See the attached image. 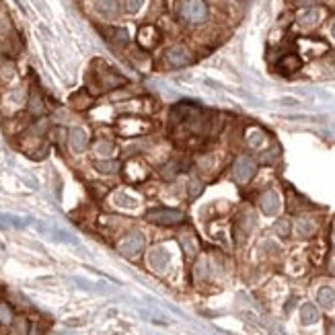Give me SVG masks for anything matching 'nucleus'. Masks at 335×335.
I'll list each match as a JSON object with an SVG mask.
<instances>
[{
	"label": "nucleus",
	"instance_id": "25",
	"mask_svg": "<svg viewBox=\"0 0 335 335\" xmlns=\"http://www.w3.org/2000/svg\"><path fill=\"white\" fill-rule=\"evenodd\" d=\"M276 233H278L280 237H288V235H290V222H288L286 218H282V220L276 222Z\"/></svg>",
	"mask_w": 335,
	"mask_h": 335
},
{
	"label": "nucleus",
	"instance_id": "34",
	"mask_svg": "<svg viewBox=\"0 0 335 335\" xmlns=\"http://www.w3.org/2000/svg\"><path fill=\"white\" fill-rule=\"evenodd\" d=\"M29 335H37V327H31V333Z\"/></svg>",
	"mask_w": 335,
	"mask_h": 335
},
{
	"label": "nucleus",
	"instance_id": "29",
	"mask_svg": "<svg viewBox=\"0 0 335 335\" xmlns=\"http://www.w3.org/2000/svg\"><path fill=\"white\" fill-rule=\"evenodd\" d=\"M54 237H56V239H60V241H64V243H72V245L76 243V239H74V237H70L68 233H64V231H54Z\"/></svg>",
	"mask_w": 335,
	"mask_h": 335
},
{
	"label": "nucleus",
	"instance_id": "14",
	"mask_svg": "<svg viewBox=\"0 0 335 335\" xmlns=\"http://www.w3.org/2000/svg\"><path fill=\"white\" fill-rule=\"evenodd\" d=\"M253 227H255V214L253 212H243L241 216H239V231H243V237H247L251 231H253Z\"/></svg>",
	"mask_w": 335,
	"mask_h": 335
},
{
	"label": "nucleus",
	"instance_id": "37",
	"mask_svg": "<svg viewBox=\"0 0 335 335\" xmlns=\"http://www.w3.org/2000/svg\"><path fill=\"white\" fill-rule=\"evenodd\" d=\"M333 272H335V265H333Z\"/></svg>",
	"mask_w": 335,
	"mask_h": 335
},
{
	"label": "nucleus",
	"instance_id": "26",
	"mask_svg": "<svg viewBox=\"0 0 335 335\" xmlns=\"http://www.w3.org/2000/svg\"><path fill=\"white\" fill-rule=\"evenodd\" d=\"M0 220L11 222V225L17 227V229H23V227H25V222H27V220H21V218H17V216H9V214H3V216H0Z\"/></svg>",
	"mask_w": 335,
	"mask_h": 335
},
{
	"label": "nucleus",
	"instance_id": "20",
	"mask_svg": "<svg viewBox=\"0 0 335 335\" xmlns=\"http://www.w3.org/2000/svg\"><path fill=\"white\" fill-rule=\"evenodd\" d=\"M15 321V315H13V308L9 304H0V325H11Z\"/></svg>",
	"mask_w": 335,
	"mask_h": 335
},
{
	"label": "nucleus",
	"instance_id": "22",
	"mask_svg": "<svg viewBox=\"0 0 335 335\" xmlns=\"http://www.w3.org/2000/svg\"><path fill=\"white\" fill-rule=\"evenodd\" d=\"M181 247H183L185 255H193V253H195V243H193V237L183 235V237H181Z\"/></svg>",
	"mask_w": 335,
	"mask_h": 335
},
{
	"label": "nucleus",
	"instance_id": "3",
	"mask_svg": "<svg viewBox=\"0 0 335 335\" xmlns=\"http://www.w3.org/2000/svg\"><path fill=\"white\" fill-rule=\"evenodd\" d=\"M179 13L187 21H204L208 11H206L204 0H181V3H179Z\"/></svg>",
	"mask_w": 335,
	"mask_h": 335
},
{
	"label": "nucleus",
	"instance_id": "17",
	"mask_svg": "<svg viewBox=\"0 0 335 335\" xmlns=\"http://www.w3.org/2000/svg\"><path fill=\"white\" fill-rule=\"evenodd\" d=\"M193 274H195V280H208V276H210V261H208V257L197 259V263L193 267Z\"/></svg>",
	"mask_w": 335,
	"mask_h": 335
},
{
	"label": "nucleus",
	"instance_id": "6",
	"mask_svg": "<svg viewBox=\"0 0 335 335\" xmlns=\"http://www.w3.org/2000/svg\"><path fill=\"white\" fill-rule=\"evenodd\" d=\"M165 60H167L169 66H173V68H181V66H185V64L191 62V54L183 46H175V48H171L165 54Z\"/></svg>",
	"mask_w": 335,
	"mask_h": 335
},
{
	"label": "nucleus",
	"instance_id": "13",
	"mask_svg": "<svg viewBox=\"0 0 335 335\" xmlns=\"http://www.w3.org/2000/svg\"><path fill=\"white\" fill-rule=\"evenodd\" d=\"M315 229H317L315 220L308 218V216H302V218H298V222H296V235H298V237H302V239L312 237Z\"/></svg>",
	"mask_w": 335,
	"mask_h": 335
},
{
	"label": "nucleus",
	"instance_id": "30",
	"mask_svg": "<svg viewBox=\"0 0 335 335\" xmlns=\"http://www.w3.org/2000/svg\"><path fill=\"white\" fill-rule=\"evenodd\" d=\"M261 163H265V165H272V163H276V152H274V150H267V152H263V154H261Z\"/></svg>",
	"mask_w": 335,
	"mask_h": 335
},
{
	"label": "nucleus",
	"instance_id": "7",
	"mask_svg": "<svg viewBox=\"0 0 335 335\" xmlns=\"http://www.w3.org/2000/svg\"><path fill=\"white\" fill-rule=\"evenodd\" d=\"M259 208L265 216H274L280 212V195L276 191H265L259 197Z\"/></svg>",
	"mask_w": 335,
	"mask_h": 335
},
{
	"label": "nucleus",
	"instance_id": "11",
	"mask_svg": "<svg viewBox=\"0 0 335 335\" xmlns=\"http://www.w3.org/2000/svg\"><path fill=\"white\" fill-rule=\"evenodd\" d=\"M317 302L323 308H331L335 304V288L333 286H321L317 290Z\"/></svg>",
	"mask_w": 335,
	"mask_h": 335
},
{
	"label": "nucleus",
	"instance_id": "15",
	"mask_svg": "<svg viewBox=\"0 0 335 335\" xmlns=\"http://www.w3.org/2000/svg\"><path fill=\"white\" fill-rule=\"evenodd\" d=\"M114 202H116V206H120V208H130V210L138 208V199L132 197V195H128L126 191H116V193H114Z\"/></svg>",
	"mask_w": 335,
	"mask_h": 335
},
{
	"label": "nucleus",
	"instance_id": "32",
	"mask_svg": "<svg viewBox=\"0 0 335 335\" xmlns=\"http://www.w3.org/2000/svg\"><path fill=\"white\" fill-rule=\"evenodd\" d=\"M270 335H286V333H284L282 327H278V325H270Z\"/></svg>",
	"mask_w": 335,
	"mask_h": 335
},
{
	"label": "nucleus",
	"instance_id": "10",
	"mask_svg": "<svg viewBox=\"0 0 335 335\" xmlns=\"http://www.w3.org/2000/svg\"><path fill=\"white\" fill-rule=\"evenodd\" d=\"M300 66H302V60H300L296 54H288V56H284V58L278 62V68H280V72H284V74H294V72H298Z\"/></svg>",
	"mask_w": 335,
	"mask_h": 335
},
{
	"label": "nucleus",
	"instance_id": "9",
	"mask_svg": "<svg viewBox=\"0 0 335 335\" xmlns=\"http://www.w3.org/2000/svg\"><path fill=\"white\" fill-rule=\"evenodd\" d=\"M97 13L105 19H116L122 11L120 7V0H97V5H95Z\"/></svg>",
	"mask_w": 335,
	"mask_h": 335
},
{
	"label": "nucleus",
	"instance_id": "8",
	"mask_svg": "<svg viewBox=\"0 0 335 335\" xmlns=\"http://www.w3.org/2000/svg\"><path fill=\"white\" fill-rule=\"evenodd\" d=\"M68 144L74 152H84L86 146H88V136H86V132L80 130V128H72L68 132Z\"/></svg>",
	"mask_w": 335,
	"mask_h": 335
},
{
	"label": "nucleus",
	"instance_id": "4",
	"mask_svg": "<svg viewBox=\"0 0 335 335\" xmlns=\"http://www.w3.org/2000/svg\"><path fill=\"white\" fill-rule=\"evenodd\" d=\"M255 171H257V165H255L253 159H249V156H241L233 167V175H235V179L239 183H247L255 175Z\"/></svg>",
	"mask_w": 335,
	"mask_h": 335
},
{
	"label": "nucleus",
	"instance_id": "28",
	"mask_svg": "<svg viewBox=\"0 0 335 335\" xmlns=\"http://www.w3.org/2000/svg\"><path fill=\"white\" fill-rule=\"evenodd\" d=\"M142 5H144V0H126V9L130 13H138Z\"/></svg>",
	"mask_w": 335,
	"mask_h": 335
},
{
	"label": "nucleus",
	"instance_id": "12",
	"mask_svg": "<svg viewBox=\"0 0 335 335\" xmlns=\"http://www.w3.org/2000/svg\"><path fill=\"white\" fill-rule=\"evenodd\" d=\"M300 321H302V325H312L319 321V310L312 302H304L300 306Z\"/></svg>",
	"mask_w": 335,
	"mask_h": 335
},
{
	"label": "nucleus",
	"instance_id": "2",
	"mask_svg": "<svg viewBox=\"0 0 335 335\" xmlns=\"http://www.w3.org/2000/svg\"><path fill=\"white\" fill-rule=\"evenodd\" d=\"M144 243H146V241H144V235H142V233L132 231V233H128V235L122 239V243H120V253L126 255V257H136L138 253H142Z\"/></svg>",
	"mask_w": 335,
	"mask_h": 335
},
{
	"label": "nucleus",
	"instance_id": "27",
	"mask_svg": "<svg viewBox=\"0 0 335 335\" xmlns=\"http://www.w3.org/2000/svg\"><path fill=\"white\" fill-rule=\"evenodd\" d=\"M179 165H177V163H171V165H167L165 169H163V177H165V179H169V177H173V175H177V173H179Z\"/></svg>",
	"mask_w": 335,
	"mask_h": 335
},
{
	"label": "nucleus",
	"instance_id": "16",
	"mask_svg": "<svg viewBox=\"0 0 335 335\" xmlns=\"http://www.w3.org/2000/svg\"><path fill=\"white\" fill-rule=\"evenodd\" d=\"M317 21H319V11L317 9H308L302 15H298V25L300 27H312V25H317Z\"/></svg>",
	"mask_w": 335,
	"mask_h": 335
},
{
	"label": "nucleus",
	"instance_id": "33",
	"mask_svg": "<svg viewBox=\"0 0 335 335\" xmlns=\"http://www.w3.org/2000/svg\"><path fill=\"white\" fill-rule=\"evenodd\" d=\"M282 103H286V105H296L294 99H282Z\"/></svg>",
	"mask_w": 335,
	"mask_h": 335
},
{
	"label": "nucleus",
	"instance_id": "21",
	"mask_svg": "<svg viewBox=\"0 0 335 335\" xmlns=\"http://www.w3.org/2000/svg\"><path fill=\"white\" fill-rule=\"evenodd\" d=\"M204 191V185H202V181L197 179V177H191L189 179V183H187V193H189V197H197L199 193Z\"/></svg>",
	"mask_w": 335,
	"mask_h": 335
},
{
	"label": "nucleus",
	"instance_id": "24",
	"mask_svg": "<svg viewBox=\"0 0 335 335\" xmlns=\"http://www.w3.org/2000/svg\"><path fill=\"white\" fill-rule=\"evenodd\" d=\"M111 37H114V41L120 43V46H126L128 43V31L126 29H111Z\"/></svg>",
	"mask_w": 335,
	"mask_h": 335
},
{
	"label": "nucleus",
	"instance_id": "18",
	"mask_svg": "<svg viewBox=\"0 0 335 335\" xmlns=\"http://www.w3.org/2000/svg\"><path fill=\"white\" fill-rule=\"evenodd\" d=\"M95 169L103 175H114L120 169V165L116 161H111V159H105V161H95Z\"/></svg>",
	"mask_w": 335,
	"mask_h": 335
},
{
	"label": "nucleus",
	"instance_id": "5",
	"mask_svg": "<svg viewBox=\"0 0 335 335\" xmlns=\"http://www.w3.org/2000/svg\"><path fill=\"white\" fill-rule=\"evenodd\" d=\"M169 259H171V257H169V251L163 249V247H154V249H150V253H148V265H150V270L156 272V274H161V272L167 270Z\"/></svg>",
	"mask_w": 335,
	"mask_h": 335
},
{
	"label": "nucleus",
	"instance_id": "23",
	"mask_svg": "<svg viewBox=\"0 0 335 335\" xmlns=\"http://www.w3.org/2000/svg\"><path fill=\"white\" fill-rule=\"evenodd\" d=\"M263 140H265V136H263V132H251L249 134V138H247V142H249V146L251 148H257V146H261L263 144Z\"/></svg>",
	"mask_w": 335,
	"mask_h": 335
},
{
	"label": "nucleus",
	"instance_id": "36",
	"mask_svg": "<svg viewBox=\"0 0 335 335\" xmlns=\"http://www.w3.org/2000/svg\"><path fill=\"white\" fill-rule=\"evenodd\" d=\"M333 35H335V27H333Z\"/></svg>",
	"mask_w": 335,
	"mask_h": 335
},
{
	"label": "nucleus",
	"instance_id": "1",
	"mask_svg": "<svg viewBox=\"0 0 335 335\" xmlns=\"http://www.w3.org/2000/svg\"><path fill=\"white\" fill-rule=\"evenodd\" d=\"M146 220L152 222V225H159V227H173V225H181V222L185 220V216H183L181 210L161 208V210H150L146 214Z\"/></svg>",
	"mask_w": 335,
	"mask_h": 335
},
{
	"label": "nucleus",
	"instance_id": "19",
	"mask_svg": "<svg viewBox=\"0 0 335 335\" xmlns=\"http://www.w3.org/2000/svg\"><path fill=\"white\" fill-rule=\"evenodd\" d=\"M43 109H46V107H43V101H41L39 93L33 91L31 97H29V111H31L33 116H41V114H43Z\"/></svg>",
	"mask_w": 335,
	"mask_h": 335
},
{
	"label": "nucleus",
	"instance_id": "35",
	"mask_svg": "<svg viewBox=\"0 0 335 335\" xmlns=\"http://www.w3.org/2000/svg\"><path fill=\"white\" fill-rule=\"evenodd\" d=\"M333 245H335V229H333Z\"/></svg>",
	"mask_w": 335,
	"mask_h": 335
},
{
	"label": "nucleus",
	"instance_id": "31",
	"mask_svg": "<svg viewBox=\"0 0 335 335\" xmlns=\"http://www.w3.org/2000/svg\"><path fill=\"white\" fill-rule=\"evenodd\" d=\"M111 150H114V144H111V142H101V144L97 146V152H99V154H109Z\"/></svg>",
	"mask_w": 335,
	"mask_h": 335
}]
</instances>
